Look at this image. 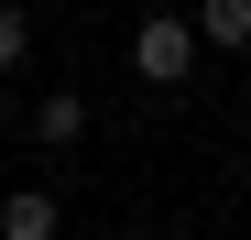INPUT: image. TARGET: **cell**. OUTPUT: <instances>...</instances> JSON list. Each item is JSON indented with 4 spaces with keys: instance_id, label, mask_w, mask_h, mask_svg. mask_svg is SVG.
<instances>
[{
    "instance_id": "3",
    "label": "cell",
    "mask_w": 251,
    "mask_h": 240,
    "mask_svg": "<svg viewBox=\"0 0 251 240\" xmlns=\"http://www.w3.org/2000/svg\"><path fill=\"white\" fill-rule=\"evenodd\" d=\"M197 33H207L219 55H240V44H251V0H197Z\"/></svg>"
},
{
    "instance_id": "8",
    "label": "cell",
    "mask_w": 251,
    "mask_h": 240,
    "mask_svg": "<svg viewBox=\"0 0 251 240\" xmlns=\"http://www.w3.org/2000/svg\"><path fill=\"white\" fill-rule=\"evenodd\" d=\"M142 240H153V229H142Z\"/></svg>"
},
{
    "instance_id": "4",
    "label": "cell",
    "mask_w": 251,
    "mask_h": 240,
    "mask_svg": "<svg viewBox=\"0 0 251 240\" xmlns=\"http://www.w3.org/2000/svg\"><path fill=\"white\" fill-rule=\"evenodd\" d=\"M33 131H44V142H76V131H88V98H76V88L33 98Z\"/></svg>"
},
{
    "instance_id": "6",
    "label": "cell",
    "mask_w": 251,
    "mask_h": 240,
    "mask_svg": "<svg viewBox=\"0 0 251 240\" xmlns=\"http://www.w3.org/2000/svg\"><path fill=\"white\" fill-rule=\"evenodd\" d=\"M0 131H11V76H0Z\"/></svg>"
},
{
    "instance_id": "7",
    "label": "cell",
    "mask_w": 251,
    "mask_h": 240,
    "mask_svg": "<svg viewBox=\"0 0 251 240\" xmlns=\"http://www.w3.org/2000/svg\"><path fill=\"white\" fill-rule=\"evenodd\" d=\"M142 11H175V0H142Z\"/></svg>"
},
{
    "instance_id": "1",
    "label": "cell",
    "mask_w": 251,
    "mask_h": 240,
    "mask_svg": "<svg viewBox=\"0 0 251 240\" xmlns=\"http://www.w3.org/2000/svg\"><path fill=\"white\" fill-rule=\"evenodd\" d=\"M197 55H207L197 11H142V33H131V66L153 76V88H186V76H197Z\"/></svg>"
},
{
    "instance_id": "5",
    "label": "cell",
    "mask_w": 251,
    "mask_h": 240,
    "mask_svg": "<svg viewBox=\"0 0 251 240\" xmlns=\"http://www.w3.org/2000/svg\"><path fill=\"white\" fill-rule=\"evenodd\" d=\"M22 55H33V22H22V11H11V0H0V76H11V66H22Z\"/></svg>"
},
{
    "instance_id": "2",
    "label": "cell",
    "mask_w": 251,
    "mask_h": 240,
    "mask_svg": "<svg viewBox=\"0 0 251 240\" xmlns=\"http://www.w3.org/2000/svg\"><path fill=\"white\" fill-rule=\"evenodd\" d=\"M55 218L66 208H55L44 186H11V196H0V240H55Z\"/></svg>"
}]
</instances>
